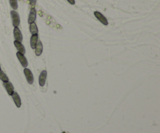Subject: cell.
Returning a JSON list of instances; mask_svg holds the SVG:
<instances>
[{"instance_id":"cell-1","label":"cell","mask_w":160,"mask_h":133,"mask_svg":"<svg viewBox=\"0 0 160 133\" xmlns=\"http://www.w3.org/2000/svg\"><path fill=\"white\" fill-rule=\"evenodd\" d=\"M10 16H11L12 23L14 27H18L20 23V18L19 13L16 10L10 11Z\"/></svg>"},{"instance_id":"cell-5","label":"cell","mask_w":160,"mask_h":133,"mask_svg":"<svg viewBox=\"0 0 160 133\" xmlns=\"http://www.w3.org/2000/svg\"><path fill=\"white\" fill-rule=\"evenodd\" d=\"M17 58H18L20 63L21 64V65L24 68H27L28 65V59L26 58V57L24 56V55H23L21 53L17 52Z\"/></svg>"},{"instance_id":"cell-13","label":"cell","mask_w":160,"mask_h":133,"mask_svg":"<svg viewBox=\"0 0 160 133\" xmlns=\"http://www.w3.org/2000/svg\"><path fill=\"white\" fill-rule=\"evenodd\" d=\"M29 30L31 34H37L38 33V29L37 27V24L34 22L32 23H30V27H29Z\"/></svg>"},{"instance_id":"cell-10","label":"cell","mask_w":160,"mask_h":133,"mask_svg":"<svg viewBox=\"0 0 160 133\" xmlns=\"http://www.w3.org/2000/svg\"><path fill=\"white\" fill-rule=\"evenodd\" d=\"M11 97L13 98V100H14V103H15V104L17 106V108H20V106H21V100H20L19 94H17V92L14 91L13 93V94L11 95Z\"/></svg>"},{"instance_id":"cell-2","label":"cell","mask_w":160,"mask_h":133,"mask_svg":"<svg viewBox=\"0 0 160 133\" xmlns=\"http://www.w3.org/2000/svg\"><path fill=\"white\" fill-rule=\"evenodd\" d=\"M94 15L95 17H96V19L99 21L101 23H102L103 25L107 26L109 24V22H108L107 18L103 15L102 13H101L99 11H95L94 12Z\"/></svg>"},{"instance_id":"cell-9","label":"cell","mask_w":160,"mask_h":133,"mask_svg":"<svg viewBox=\"0 0 160 133\" xmlns=\"http://www.w3.org/2000/svg\"><path fill=\"white\" fill-rule=\"evenodd\" d=\"M34 52L37 56H40L43 52V44L41 41H38L34 47Z\"/></svg>"},{"instance_id":"cell-17","label":"cell","mask_w":160,"mask_h":133,"mask_svg":"<svg viewBox=\"0 0 160 133\" xmlns=\"http://www.w3.org/2000/svg\"><path fill=\"white\" fill-rule=\"evenodd\" d=\"M70 5H75V0H66Z\"/></svg>"},{"instance_id":"cell-3","label":"cell","mask_w":160,"mask_h":133,"mask_svg":"<svg viewBox=\"0 0 160 133\" xmlns=\"http://www.w3.org/2000/svg\"><path fill=\"white\" fill-rule=\"evenodd\" d=\"M24 73L25 77H26V80L28 81V83H29V84H30V85L33 84L34 76L32 72H31L29 69H28V68H25L24 70Z\"/></svg>"},{"instance_id":"cell-19","label":"cell","mask_w":160,"mask_h":133,"mask_svg":"<svg viewBox=\"0 0 160 133\" xmlns=\"http://www.w3.org/2000/svg\"><path fill=\"white\" fill-rule=\"evenodd\" d=\"M19 1H20V0H19Z\"/></svg>"},{"instance_id":"cell-11","label":"cell","mask_w":160,"mask_h":133,"mask_svg":"<svg viewBox=\"0 0 160 133\" xmlns=\"http://www.w3.org/2000/svg\"><path fill=\"white\" fill-rule=\"evenodd\" d=\"M14 45H15V47H16V48H17V50L18 52L21 53V54H23V55H24L25 53H26V50H25L24 46L23 45V44L21 43V42L14 41Z\"/></svg>"},{"instance_id":"cell-7","label":"cell","mask_w":160,"mask_h":133,"mask_svg":"<svg viewBox=\"0 0 160 133\" xmlns=\"http://www.w3.org/2000/svg\"><path fill=\"white\" fill-rule=\"evenodd\" d=\"M46 79H47V71L46 70H43L42 72L40 73L39 76V85L40 86H44L45 83H46Z\"/></svg>"},{"instance_id":"cell-12","label":"cell","mask_w":160,"mask_h":133,"mask_svg":"<svg viewBox=\"0 0 160 133\" xmlns=\"http://www.w3.org/2000/svg\"><path fill=\"white\" fill-rule=\"evenodd\" d=\"M38 41V34H32L31 37H30V47L32 49H34L35 47V45L37 44V42Z\"/></svg>"},{"instance_id":"cell-6","label":"cell","mask_w":160,"mask_h":133,"mask_svg":"<svg viewBox=\"0 0 160 133\" xmlns=\"http://www.w3.org/2000/svg\"><path fill=\"white\" fill-rule=\"evenodd\" d=\"M14 37L15 41L19 42L23 41V34L21 31L18 27H14Z\"/></svg>"},{"instance_id":"cell-4","label":"cell","mask_w":160,"mask_h":133,"mask_svg":"<svg viewBox=\"0 0 160 133\" xmlns=\"http://www.w3.org/2000/svg\"><path fill=\"white\" fill-rule=\"evenodd\" d=\"M36 18H37V11H36L35 8H31L28 15V23H32L35 22Z\"/></svg>"},{"instance_id":"cell-14","label":"cell","mask_w":160,"mask_h":133,"mask_svg":"<svg viewBox=\"0 0 160 133\" xmlns=\"http://www.w3.org/2000/svg\"><path fill=\"white\" fill-rule=\"evenodd\" d=\"M0 80L3 81V83L4 82H8L9 81L8 76H6V73L3 72L2 70H0Z\"/></svg>"},{"instance_id":"cell-16","label":"cell","mask_w":160,"mask_h":133,"mask_svg":"<svg viewBox=\"0 0 160 133\" xmlns=\"http://www.w3.org/2000/svg\"><path fill=\"white\" fill-rule=\"evenodd\" d=\"M36 3H37V0H29V3H30V6L31 8L35 7Z\"/></svg>"},{"instance_id":"cell-15","label":"cell","mask_w":160,"mask_h":133,"mask_svg":"<svg viewBox=\"0 0 160 133\" xmlns=\"http://www.w3.org/2000/svg\"><path fill=\"white\" fill-rule=\"evenodd\" d=\"M17 1L18 0H9V4H10V6L11 8L14 9V10H17L18 9V3H17Z\"/></svg>"},{"instance_id":"cell-18","label":"cell","mask_w":160,"mask_h":133,"mask_svg":"<svg viewBox=\"0 0 160 133\" xmlns=\"http://www.w3.org/2000/svg\"><path fill=\"white\" fill-rule=\"evenodd\" d=\"M0 70H1V65H0Z\"/></svg>"},{"instance_id":"cell-8","label":"cell","mask_w":160,"mask_h":133,"mask_svg":"<svg viewBox=\"0 0 160 133\" xmlns=\"http://www.w3.org/2000/svg\"><path fill=\"white\" fill-rule=\"evenodd\" d=\"M3 86H4V87L6 89L7 94H8L9 96H11V95L13 94V93L14 92V85H13L9 81H8V82H4V83H3Z\"/></svg>"}]
</instances>
